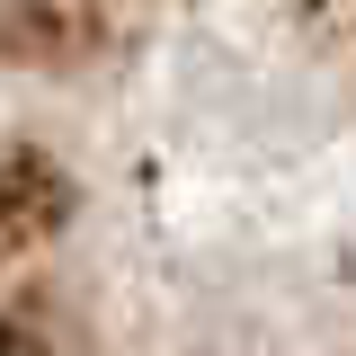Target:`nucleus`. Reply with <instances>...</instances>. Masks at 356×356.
Here are the masks:
<instances>
[{
  "label": "nucleus",
  "mask_w": 356,
  "mask_h": 356,
  "mask_svg": "<svg viewBox=\"0 0 356 356\" xmlns=\"http://www.w3.org/2000/svg\"><path fill=\"white\" fill-rule=\"evenodd\" d=\"M0 356H356V0H0Z\"/></svg>",
  "instance_id": "1"
}]
</instances>
